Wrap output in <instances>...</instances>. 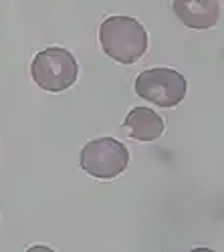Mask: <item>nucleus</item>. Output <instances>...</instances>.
<instances>
[{"instance_id": "obj_1", "label": "nucleus", "mask_w": 224, "mask_h": 252, "mask_svg": "<svg viewBox=\"0 0 224 252\" xmlns=\"http://www.w3.org/2000/svg\"><path fill=\"white\" fill-rule=\"evenodd\" d=\"M103 53L119 65H133L146 55L150 36L144 25L131 16H109L99 27Z\"/></svg>"}, {"instance_id": "obj_4", "label": "nucleus", "mask_w": 224, "mask_h": 252, "mask_svg": "<svg viewBox=\"0 0 224 252\" xmlns=\"http://www.w3.org/2000/svg\"><path fill=\"white\" fill-rule=\"evenodd\" d=\"M129 165V150L115 137L91 139L81 150V167L97 180H113Z\"/></svg>"}, {"instance_id": "obj_5", "label": "nucleus", "mask_w": 224, "mask_h": 252, "mask_svg": "<svg viewBox=\"0 0 224 252\" xmlns=\"http://www.w3.org/2000/svg\"><path fill=\"white\" fill-rule=\"evenodd\" d=\"M172 10L182 25L194 31L212 29L220 18L218 0H174Z\"/></svg>"}, {"instance_id": "obj_3", "label": "nucleus", "mask_w": 224, "mask_h": 252, "mask_svg": "<svg viewBox=\"0 0 224 252\" xmlns=\"http://www.w3.org/2000/svg\"><path fill=\"white\" fill-rule=\"evenodd\" d=\"M186 91H188V85L184 75L168 67L146 69L135 79L137 97L164 109H172L176 105H180L186 97Z\"/></svg>"}, {"instance_id": "obj_6", "label": "nucleus", "mask_w": 224, "mask_h": 252, "mask_svg": "<svg viewBox=\"0 0 224 252\" xmlns=\"http://www.w3.org/2000/svg\"><path fill=\"white\" fill-rule=\"evenodd\" d=\"M124 127L137 141H156L164 135L166 123L158 111L150 107H133L124 119Z\"/></svg>"}, {"instance_id": "obj_2", "label": "nucleus", "mask_w": 224, "mask_h": 252, "mask_svg": "<svg viewBox=\"0 0 224 252\" xmlns=\"http://www.w3.org/2000/svg\"><path fill=\"white\" fill-rule=\"evenodd\" d=\"M79 75L77 59L63 47H49L34 55L31 77L47 93H63L75 85Z\"/></svg>"}]
</instances>
